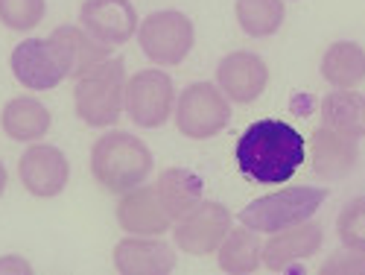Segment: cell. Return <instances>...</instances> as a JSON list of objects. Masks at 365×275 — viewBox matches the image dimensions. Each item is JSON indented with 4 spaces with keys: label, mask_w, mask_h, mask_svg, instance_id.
<instances>
[{
    "label": "cell",
    "mask_w": 365,
    "mask_h": 275,
    "mask_svg": "<svg viewBox=\"0 0 365 275\" xmlns=\"http://www.w3.org/2000/svg\"><path fill=\"white\" fill-rule=\"evenodd\" d=\"M237 167L257 185H284L307 161V141L284 120H255L237 141Z\"/></svg>",
    "instance_id": "6da1fadb"
},
{
    "label": "cell",
    "mask_w": 365,
    "mask_h": 275,
    "mask_svg": "<svg viewBox=\"0 0 365 275\" xmlns=\"http://www.w3.org/2000/svg\"><path fill=\"white\" fill-rule=\"evenodd\" d=\"M152 167H155V159L149 146L132 132L111 129L91 146V173L108 194H126L143 185Z\"/></svg>",
    "instance_id": "7a4b0ae2"
},
{
    "label": "cell",
    "mask_w": 365,
    "mask_h": 275,
    "mask_svg": "<svg viewBox=\"0 0 365 275\" xmlns=\"http://www.w3.org/2000/svg\"><path fill=\"white\" fill-rule=\"evenodd\" d=\"M126 94V62L120 56H108L106 62L91 68L76 79L73 109L76 117L91 129H108L123 114Z\"/></svg>",
    "instance_id": "3957f363"
},
{
    "label": "cell",
    "mask_w": 365,
    "mask_h": 275,
    "mask_svg": "<svg viewBox=\"0 0 365 275\" xmlns=\"http://www.w3.org/2000/svg\"><path fill=\"white\" fill-rule=\"evenodd\" d=\"M327 191L310 188V185H292L278 194H266L255 202H249L240 211V223L260 234H275L289 226H298L304 220H313L319 208L324 205Z\"/></svg>",
    "instance_id": "277c9868"
},
{
    "label": "cell",
    "mask_w": 365,
    "mask_h": 275,
    "mask_svg": "<svg viewBox=\"0 0 365 275\" xmlns=\"http://www.w3.org/2000/svg\"><path fill=\"white\" fill-rule=\"evenodd\" d=\"M138 44L140 53L158 68H175L190 56L196 44V26L190 15L178 9H158L138 21Z\"/></svg>",
    "instance_id": "5b68a950"
},
{
    "label": "cell",
    "mask_w": 365,
    "mask_h": 275,
    "mask_svg": "<svg viewBox=\"0 0 365 275\" xmlns=\"http://www.w3.org/2000/svg\"><path fill=\"white\" fill-rule=\"evenodd\" d=\"M175 126L190 141L217 138L231 124V100L220 91L217 82H190L175 94Z\"/></svg>",
    "instance_id": "8992f818"
},
{
    "label": "cell",
    "mask_w": 365,
    "mask_h": 275,
    "mask_svg": "<svg viewBox=\"0 0 365 275\" xmlns=\"http://www.w3.org/2000/svg\"><path fill=\"white\" fill-rule=\"evenodd\" d=\"M175 85L164 68H146L126 79L123 111L140 129H161L173 117Z\"/></svg>",
    "instance_id": "52a82bcc"
},
{
    "label": "cell",
    "mask_w": 365,
    "mask_h": 275,
    "mask_svg": "<svg viewBox=\"0 0 365 275\" xmlns=\"http://www.w3.org/2000/svg\"><path fill=\"white\" fill-rule=\"evenodd\" d=\"M231 226H234V217H231V211L222 202L202 199L187 214H181L170 229H173L175 246L181 252L205 258V255L217 252V246L222 243V237L228 234Z\"/></svg>",
    "instance_id": "ba28073f"
},
{
    "label": "cell",
    "mask_w": 365,
    "mask_h": 275,
    "mask_svg": "<svg viewBox=\"0 0 365 275\" xmlns=\"http://www.w3.org/2000/svg\"><path fill=\"white\" fill-rule=\"evenodd\" d=\"M18 179L29 196L36 199H53L65 194L71 181V161L58 146L33 141L18 159Z\"/></svg>",
    "instance_id": "9c48e42d"
},
{
    "label": "cell",
    "mask_w": 365,
    "mask_h": 275,
    "mask_svg": "<svg viewBox=\"0 0 365 275\" xmlns=\"http://www.w3.org/2000/svg\"><path fill=\"white\" fill-rule=\"evenodd\" d=\"M217 85L231 103H240V106L257 103L263 97V91L269 88L266 59L252 50L225 53L217 65Z\"/></svg>",
    "instance_id": "30bf717a"
},
{
    "label": "cell",
    "mask_w": 365,
    "mask_h": 275,
    "mask_svg": "<svg viewBox=\"0 0 365 275\" xmlns=\"http://www.w3.org/2000/svg\"><path fill=\"white\" fill-rule=\"evenodd\" d=\"M12 76L29 91H50L65 82V65L50 39H24L9 56Z\"/></svg>",
    "instance_id": "8fae6325"
},
{
    "label": "cell",
    "mask_w": 365,
    "mask_h": 275,
    "mask_svg": "<svg viewBox=\"0 0 365 275\" xmlns=\"http://www.w3.org/2000/svg\"><path fill=\"white\" fill-rule=\"evenodd\" d=\"M79 26L108 47H120L135 39L138 12L132 0H85L79 6Z\"/></svg>",
    "instance_id": "7c38bea8"
},
{
    "label": "cell",
    "mask_w": 365,
    "mask_h": 275,
    "mask_svg": "<svg viewBox=\"0 0 365 275\" xmlns=\"http://www.w3.org/2000/svg\"><path fill=\"white\" fill-rule=\"evenodd\" d=\"M111 258L120 275H167L175 269L173 246L149 234H126L114 246Z\"/></svg>",
    "instance_id": "4fadbf2b"
},
{
    "label": "cell",
    "mask_w": 365,
    "mask_h": 275,
    "mask_svg": "<svg viewBox=\"0 0 365 275\" xmlns=\"http://www.w3.org/2000/svg\"><path fill=\"white\" fill-rule=\"evenodd\" d=\"M324 243V231L319 223L304 220L298 226H289L284 231H275L266 243H263V255H260V266H266L269 272H284L289 269V264L313 258Z\"/></svg>",
    "instance_id": "5bb4252c"
},
{
    "label": "cell",
    "mask_w": 365,
    "mask_h": 275,
    "mask_svg": "<svg viewBox=\"0 0 365 275\" xmlns=\"http://www.w3.org/2000/svg\"><path fill=\"white\" fill-rule=\"evenodd\" d=\"M117 226L126 234H149V237H161L170 231L173 220L164 214L158 194L152 185H138L126 194H120L117 202Z\"/></svg>",
    "instance_id": "9a60e30c"
},
{
    "label": "cell",
    "mask_w": 365,
    "mask_h": 275,
    "mask_svg": "<svg viewBox=\"0 0 365 275\" xmlns=\"http://www.w3.org/2000/svg\"><path fill=\"white\" fill-rule=\"evenodd\" d=\"M310 149H313L310 152L313 173L319 179H324V181H342L359 164V146H356V141L342 135V132H333L324 124L313 132V146Z\"/></svg>",
    "instance_id": "2e32d148"
},
{
    "label": "cell",
    "mask_w": 365,
    "mask_h": 275,
    "mask_svg": "<svg viewBox=\"0 0 365 275\" xmlns=\"http://www.w3.org/2000/svg\"><path fill=\"white\" fill-rule=\"evenodd\" d=\"M47 39L65 65V79H79L82 74H88L91 68H97L100 62H106L111 56L108 44L97 41L94 36H88L82 26H73V24L56 26Z\"/></svg>",
    "instance_id": "e0dca14e"
},
{
    "label": "cell",
    "mask_w": 365,
    "mask_h": 275,
    "mask_svg": "<svg viewBox=\"0 0 365 275\" xmlns=\"http://www.w3.org/2000/svg\"><path fill=\"white\" fill-rule=\"evenodd\" d=\"M53 126V114L50 109L36 100V97H12L4 111H0V129H4L12 141L18 144H33V141H41Z\"/></svg>",
    "instance_id": "ac0fdd59"
},
{
    "label": "cell",
    "mask_w": 365,
    "mask_h": 275,
    "mask_svg": "<svg viewBox=\"0 0 365 275\" xmlns=\"http://www.w3.org/2000/svg\"><path fill=\"white\" fill-rule=\"evenodd\" d=\"M155 194H158V202L164 208V214L175 223L181 214H187L196 202H202L205 196V185H202V179L187 170V167H170L164 170L158 179H155Z\"/></svg>",
    "instance_id": "d6986e66"
},
{
    "label": "cell",
    "mask_w": 365,
    "mask_h": 275,
    "mask_svg": "<svg viewBox=\"0 0 365 275\" xmlns=\"http://www.w3.org/2000/svg\"><path fill=\"white\" fill-rule=\"evenodd\" d=\"M322 124L354 141L365 138V94L356 88H330L322 100Z\"/></svg>",
    "instance_id": "ffe728a7"
},
{
    "label": "cell",
    "mask_w": 365,
    "mask_h": 275,
    "mask_svg": "<svg viewBox=\"0 0 365 275\" xmlns=\"http://www.w3.org/2000/svg\"><path fill=\"white\" fill-rule=\"evenodd\" d=\"M260 255H263V240L260 231L249 226H231L222 243L217 246V264L228 275H252L260 269Z\"/></svg>",
    "instance_id": "44dd1931"
},
{
    "label": "cell",
    "mask_w": 365,
    "mask_h": 275,
    "mask_svg": "<svg viewBox=\"0 0 365 275\" xmlns=\"http://www.w3.org/2000/svg\"><path fill=\"white\" fill-rule=\"evenodd\" d=\"M319 71L330 88H356L365 82V50L356 41H333L322 56Z\"/></svg>",
    "instance_id": "7402d4cb"
},
{
    "label": "cell",
    "mask_w": 365,
    "mask_h": 275,
    "mask_svg": "<svg viewBox=\"0 0 365 275\" xmlns=\"http://www.w3.org/2000/svg\"><path fill=\"white\" fill-rule=\"evenodd\" d=\"M234 18L240 29L252 39H269L275 36L287 21V6L284 0H237L234 4Z\"/></svg>",
    "instance_id": "603a6c76"
},
{
    "label": "cell",
    "mask_w": 365,
    "mask_h": 275,
    "mask_svg": "<svg viewBox=\"0 0 365 275\" xmlns=\"http://www.w3.org/2000/svg\"><path fill=\"white\" fill-rule=\"evenodd\" d=\"M47 15V0H0V24L12 33H29Z\"/></svg>",
    "instance_id": "cb8c5ba5"
},
{
    "label": "cell",
    "mask_w": 365,
    "mask_h": 275,
    "mask_svg": "<svg viewBox=\"0 0 365 275\" xmlns=\"http://www.w3.org/2000/svg\"><path fill=\"white\" fill-rule=\"evenodd\" d=\"M336 234L345 249L365 252V196H354L336 217Z\"/></svg>",
    "instance_id": "d4e9b609"
},
{
    "label": "cell",
    "mask_w": 365,
    "mask_h": 275,
    "mask_svg": "<svg viewBox=\"0 0 365 275\" xmlns=\"http://www.w3.org/2000/svg\"><path fill=\"white\" fill-rule=\"evenodd\" d=\"M319 272L322 275H365V252L342 246V252H333L319 266Z\"/></svg>",
    "instance_id": "484cf974"
},
{
    "label": "cell",
    "mask_w": 365,
    "mask_h": 275,
    "mask_svg": "<svg viewBox=\"0 0 365 275\" xmlns=\"http://www.w3.org/2000/svg\"><path fill=\"white\" fill-rule=\"evenodd\" d=\"M33 264L21 255H0V275H29Z\"/></svg>",
    "instance_id": "4316f807"
},
{
    "label": "cell",
    "mask_w": 365,
    "mask_h": 275,
    "mask_svg": "<svg viewBox=\"0 0 365 275\" xmlns=\"http://www.w3.org/2000/svg\"><path fill=\"white\" fill-rule=\"evenodd\" d=\"M6 185H9V173H6V164L0 161V196L6 194Z\"/></svg>",
    "instance_id": "83f0119b"
}]
</instances>
